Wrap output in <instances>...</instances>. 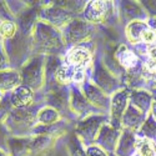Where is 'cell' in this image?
<instances>
[{"label":"cell","instance_id":"6da1fadb","mask_svg":"<svg viewBox=\"0 0 156 156\" xmlns=\"http://www.w3.org/2000/svg\"><path fill=\"white\" fill-rule=\"evenodd\" d=\"M31 53L34 55H60L66 44L60 29L37 20L30 35Z\"/></svg>","mask_w":156,"mask_h":156},{"label":"cell","instance_id":"7a4b0ae2","mask_svg":"<svg viewBox=\"0 0 156 156\" xmlns=\"http://www.w3.org/2000/svg\"><path fill=\"white\" fill-rule=\"evenodd\" d=\"M36 112L37 110L34 106L28 109H10L3 119L10 136L23 137L28 136L29 133L31 134V130L37 125Z\"/></svg>","mask_w":156,"mask_h":156},{"label":"cell","instance_id":"3957f363","mask_svg":"<svg viewBox=\"0 0 156 156\" xmlns=\"http://www.w3.org/2000/svg\"><path fill=\"white\" fill-rule=\"evenodd\" d=\"M45 56L33 55L19 69L21 76V85L39 91L45 86Z\"/></svg>","mask_w":156,"mask_h":156},{"label":"cell","instance_id":"277c9868","mask_svg":"<svg viewBox=\"0 0 156 156\" xmlns=\"http://www.w3.org/2000/svg\"><path fill=\"white\" fill-rule=\"evenodd\" d=\"M90 81L109 96L114 95L116 91L122 89V85H121V81L119 80V77L114 75L108 69V66L104 64V61L99 56L94 58V61L91 65Z\"/></svg>","mask_w":156,"mask_h":156},{"label":"cell","instance_id":"5b68a950","mask_svg":"<svg viewBox=\"0 0 156 156\" xmlns=\"http://www.w3.org/2000/svg\"><path fill=\"white\" fill-rule=\"evenodd\" d=\"M96 27L87 23L83 18H75L66 27L61 29V34L66 46H79L89 41V39L95 33Z\"/></svg>","mask_w":156,"mask_h":156},{"label":"cell","instance_id":"8992f818","mask_svg":"<svg viewBox=\"0 0 156 156\" xmlns=\"http://www.w3.org/2000/svg\"><path fill=\"white\" fill-rule=\"evenodd\" d=\"M105 122H109V116L106 115L104 114L89 115L86 118L77 121V124L75 125L74 134L79 137V140L83 142V145L87 147L90 145H94L100 129Z\"/></svg>","mask_w":156,"mask_h":156},{"label":"cell","instance_id":"52a82bcc","mask_svg":"<svg viewBox=\"0 0 156 156\" xmlns=\"http://www.w3.org/2000/svg\"><path fill=\"white\" fill-rule=\"evenodd\" d=\"M114 14H115L114 2L91 0V2L86 3V6L83 11V19L96 27L98 24H104L109 21Z\"/></svg>","mask_w":156,"mask_h":156},{"label":"cell","instance_id":"ba28073f","mask_svg":"<svg viewBox=\"0 0 156 156\" xmlns=\"http://www.w3.org/2000/svg\"><path fill=\"white\" fill-rule=\"evenodd\" d=\"M69 99H70V87L60 86L56 83L48 85L45 91V105L58 110L61 116L71 114L69 108Z\"/></svg>","mask_w":156,"mask_h":156},{"label":"cell","instance_id":"9c48e42d","mask_svg":"<svg viewBox=\"0 0 156 156\" xmlns=\"http://www.w3.org/2000/svg\"><path fill=\"white\" fill-rule=\"evenodd\" d=\"M76 16L77 15L68 11L66 9L59 6L56 3H51V4L41 8L40 12H39V20H41V21L51 25V27H54L56 29H60V30L64 27H66Z\"/></svg>","mask_w":156,"mask_h":156},{"label":"cell","instance_id":"30bf717a","mask_svg":"<svg viewBox=\"0 0 156 156\" xmlns=\"http://www.w3.org/2000/svg\"><path fill=\"white\" fill-rule=\"evenodd\" d=\"M130 94H131V90L127 87H122L119 91H116L114 95H111L110 110H109L110 112L109 124L118 130H122L121 120H122V115L130 102Z\"/></svg>","mask_w":156,"mask_h":156},{"label":"cell","instance_id":"8fae6325","mask_svg":"<svg viewBox=\"0 0 156 156\" xmlns=\"http://www.w3.org/2000/svg\"><path fill=\"white\" fill-rule=\"evenodd\" d=\"M81 93L84 94V96L86 98V100L89 101V104L91 105L94 109H96L100 114L108 112L110 110V99L111 96L106 95L104 91L95 86L90 80L86 79V81L80 86Z\"/></svg>","mask_w":156,"mask_h":156},{"label":"cell","instance_id":"7c38bea8","mask_svg":"<svg viewBox=\"0 0 156 156\" xmlns=\"http://www.w3.org/2000/svg\"><path fill=\"white\" fill-rule=\"evenodd\" d=\"M93 61H94V55L91 50L84 45L69 48L64 55V62L73 66L74 69L87 70L89 68H91Z\"/></svg>","mask_w":156,"mask_h":156},{"label":"cell","instance_id":"4fadbf2b","mask_svg":"<svg viewBox=\"0 0 156 156\" xmlns=\"http://www.w3.org/2000/svg\"><path fill=\"white\" fill-rule=\"evenodd\" d=\"M69 108L73 115H75L77 119H84L89 115L93 114H100L96 109H94L89 104L84 94L81 93L80 87L75 85L70 86V99H69Z\"/></svg>","mask_w":156,"mask_h":156},{"label":"cell","instance_id":"5bb4252c","mask_svg":"<svg viewBox=\"0 0 156 156\" xmlns=\"http://www.w3.org/2000/svg\"><path fill=\"white\" fill-rule=\"evenodd\" d=\"M120 135H121V130L115 129L109 122H105L101 126L94 145H98L102 150H105L108 154H114L116 145L119 142Z\"/></svg>","mask_w":156,"mask_h":156},{"label":"cell","instance_id":"9a60e30c","mask_svg":"<svg viewBox=\"0 0 156 156\" xmlns=\"http://www.w3.org/2000/svg\"><path fill=\"white\" fill-rule=\"evenodd\" d=\"M137 134L131 130L122 129L119 142L114 151L115 156H134L137 150Z\"/></svg>","mask_w":156,"mask_h":156},{"label":"cell","instance_id":"2e32d148","mask_svg":"<svg viewBox=\"0 0 156 156\" xmlns=\"http://www.w3.org/2000/svg\"><path fill=\"white\" fill-rule=\"evenodd\" d=\"M9 101L15 109L31 108L35 102V91L28 86L20 85L9 94Z\"/></svg>","mask_w":156,"mask_h":156},{"label":"cell","instance_id":"e0dca14e","mask_svg":"<svg viewBox=\"0 0 156 156\" xmlns=\"http://www.w3.org/2000/svg\"><path fill=\"white\" fill-rule=\"evenodd\" d=\"M146 120V114H144L142 111H140L136 106H134L133 104L129 102L127 109L125 110L124 115H122V129H127L131 130V131L136 133L140 130V127L142 126V124Z\"/></svg>","mask_w":156,"mask_h":156},{"label":"cell","instance_id":"ac0fdd59","mask_svg":"<svg viewBox=\"0 0 156 156\" xmlns=\"http://www.w3.org/2000/svg\"><path fill=\"white\" fill-rule=\"evenodd\" d=\"M114 58H115L116 62H118V65L124 71L131 70L140 64L139 56L135 54V51L129 49L125 44L119 45V48L116 49L114 53Z\"/></svg>","mask_w":156,"mask_h":156},{"label":"cell","instance_id":"d6986e66","mask_svg":"<svg viewBox=\"0 0 156 156\" xmlns=\"http://www.w3.org/2000/svg\"><path fill=\"white\" fill-rule=\"evenodd\" d=\"M21 85V76L19 70L9 69L0 73V94L8 95L12 90Z\"/></svg>","mask_w":156,"mask_h":156},{"label":"cell","instance_id":"ffe728a7","mask_svg":"<svg viewBox=\"0 0 156 156\" xmlns=\"http://www.w3.org/2000/svg\"><path fill=\"white\" fill-rule=\"evenodd\" d=\"M121 14L127 19L129 23L131 21H147L149 15L145 11V9L142 8L140 3L135 2H121Z\"/></svg>","mask_w":156,"mask_h":156},{"label":"cell","instance_id":"44dd1931","mask_svg":"<svg viewBox=\"0 0 156 156\" xmlns=\"http://www.w3.org/2000/svg\"><path fill=\"white\" fill-rule=\"evenodd\" d=\"M56 139V136L50 135H30V155L40 156L46 154L53 147Z\"/></svg>","mask_w":156,"mask_h":156},{"label":"cell","instance_id":"7402d4cb","mask_svg":"<svg viewBox=\"0 0 156 156\" xmlns=\"http://www.w3.org/2000/svg\"><path fill=\"white\" fill-rule=\"evenodd\" d=\"M152 100H154L152 95L144 89H135L130 94V104H133L134 106H136L144 114L151 111Z\"/></svg>","mask_w":156,"mask_h":156},{"label":"cell","instance_id":"603a6c76","mask_svg":"<svg viewBox=\"0 0 156 156\" xmlns=\"http://www.w3.org/2000/svg\"><path fill=\"white\" fill-rule=\"evenodd\" d=\"M30 136L15 137L10 136L8 140V155L9 156H28L30 155Z\"/></svg>","mask_w":156,"mask_h":156},{"label":"cell","instance_id":"cb8c5ba5","mask_svg":"<svg viewBox=\"0 0 156 156\" xmlns=\"http://www.w3.org/2000/svg\"><path fill=\"white\" fill-rule=\"evenodd\" d=\"M61 119H62V116L60 115V112L51 106L45 105L40 109H37V112H36L37 125H45V126L54 125V124L60 122Z\"/></svg>","mask_w":156,"mask_h":156},{"label":"cell","instance_id":"d4e9b609","mask_svg":"<svg viewBox=\"0 0 156 156\" xmlns=\"http://www.w3.org/2000/svg\"><path fill=\"white\" fill-rule=\"evenodd\" d=\"M146 29H149L147 21H131L127 23L125 28V35L126 39L133 43V44H139L141 43V35Z\"/></svg>","mask_w":156,"mask_h":156},{"label":"cell","instance_id":"484cf974","mask_svg":"<svg viewBox=\"0 0 156 156\" xmlns=\"http://www.w3.org/2000/svg\"><path fill=\"white\" fill-rule=\"evenodd\" d=\"M74 74H75V69L70 66V65L62 62V65L58 69L54 76V81L60 86L70 87L74 83Z\"/></svg>","mask_w":156,"mask_h":156},{"label":"cell","instance_id":"4316f807","mask_svg":"<svg viewBox=\"0 0 156 156\" xmlns=\"http://www.w3.org/2000/svg\"><path fill=\"white\" fill-rule=\"evenodd\" d=\"M137 135L140 137H145L151 140L152 142H156V120L151 114L147 116L145 122L140 127Z\"/></svg>","mask_w":156,"mask_h":156},{"label":"cell","instance_id":"83f0119b","mask_svg":"<svg viewBox=\"0 0 156 156\" xmlns=\"http://www.w3.org/2000/svg\"><path fill=\"white\" fill-rule=\"evenodd\" d=\"M139 136V135H137ZM139 156H156V149L155 144L145 137H140L137 139V150H136Z\"/></svg>","mask_w":156,"mask_h":156},{"label":"cell","instance_id":"f1b7e54d","mask_svg":"<svg viewBox=\"0 0 156 156\" xmlns=\"http://www.w3.org/2000/svg\"><path fill=\"white\" fill-rule=\"evenodd\" d=\"M19 33L16 21H2L0 23V37L3 41L10 40Z\"/></svg>","mask_w":156,"mask_h":156},{"label":"cell","instance_id":"f546056e","mask_svg":"<svg viewBox=\"0 0 156 156\" xmlns=\"http://www.w3.org/2000/svg\"><path fill=\"white\" fill-rule=\"evenodd\" d=\"M68 147H69L71 156H87L86 155V147L83 145V142L79 140V137H77L75 134H71V136L69 137Z\"/></svg>","mask_w":156,"mask_h":156},{"label":"cell","instance_id":"4dcf8cb0","mask_svg":"<svg viewBox=\"0 0 156 156\" xmlns=\"http://www.w3.org/2000/svg\"><path fill=\"white\" fill-rule=\"evenodd\" d=\"M0 20L2 21H15L16 16L12 12L8 2H0Z\"/></svg>","mask_w":156,"mask_h":156},{"label":"cell","instance_id":"1f68e13d","mask_svg":"<svg viewBox=\"0 0 156 156\" xmlns=\"http://www.w3.org/2000/svg\"><path fill=\"white\" fill-rule=\"evenodd\" d=\"M10 137V134L8 131L6 126L4 125V122L0 120V150H3L5 152H8V140Z\"/></svg>","mask_w":156,"mask_h":156},{"label":"cell","instance_id":"d6a6232c","mask_svg":"<svg viewBox=\"0 0 156 156\" xmlns=\"http://www.w3.org/2000/svg\"><path fill=\"white\" fill-rule=\"evenodd\" d=\"M12 109L11 104L9 101V94L8 95H2L0 94V120L3 121L4 116L9 112V110Z\"/></svg>","mask_w":156,"mask_h":156},{"label":"cell","instance_id":"836d02e7","mask_svg":"<svg viewBox=\"0 0 156 156\" xmlns=\"http://www.w3.org/2000/svg\"><path fill=\"white\" fill-rule=\"evenodd\" d=\"M9 69H11V65H10V61L6 54V50L4 48V44L2 43L0 44V73L9 70Z\"/></svg>","mask_w":156,"mask_h":156},{"label":"cell","instance_id":"e575fe53","mask_svg":"<svg viewBox=\"0 0 156 156\" xmlns=\"http://www.w3.org/2000/svg\"><path fill=\"white\" fill-rule=\"evenodd\" d=\"M156 41V34L154 33V30H151L150 28L146 29L144 33L141 35V43L145 44L147 46H151L154 45V43Z\"/></svg>","mask_w":156,"mask_h":156},{"label":"cell","instance_id":"d590c367","mask_svg":"<svg viewBox=\"0 0 156 156\" xmlns=\"http://www.w3.org/2000/svg\"><path fill=\"white\" fill-rule=\"evenodd\" d=\"M86 155L87 156H110L105 150H102L98 145H90L86 147Z\"/></svg>","mask_w":156,"mask_h":156},{"label":"cell","instance_id":"8d00e7d4","mask_svg":"<svg viewBox=\"0 0 156 156\" xmlns=\"http://www.w3.org/2000/svg\"><path fill=\"white\" fill-rule=\"evenodd\" d=\"M140 4L145 9L147 15H150V18L156 16V2H140Z\"/></svg>","mask_w":156,"mask_h":156},{"label":"cell","instance_id":"74e56055","mask_svg":"<svg viewBox=\"0 0 156 156\" xmlns=\"http://www.w3.org/2000/svg\"><path fill=\"white\" fill-rule=\"evenodd\" d=\"M147 59L150 61H156V45L147 46Z\"/></svg>","mask_w":156,"mask_h":156},{"label":"cell","instance_id":"f35d334b","mask_svg":"<svg viewBox=\"0 0 156 156\" xmlns=\"http://www.w3.org/2000/svg\"><path fill=\"white\" fill-rule=\"evenodd\" d=\"M146 83H147L152 89H156V74L147 76V77H146Z\"/></svg>","mask_w":156,"mask_h":156},{"label":"cell","instance_id":"ab89813d","mask_svg":"<svg viewBox=\"0 0 156 156\" xmlns=\"http://www.w3.org/2000/svg\"><path fill=\"white\" fill-rule=\"evenodd\" d=\"M147 25L151 30H154V33L156 34V16L155 18H149L147 20Z\"/></svg>","mask_w":156,"mask_h":156},{"label":"cell","instance_id":"60d3db41","mask_svg":"<svg viewBox=\"0 0 156 156\" xmlns=\"http://www.w3.org/2000/svg\"><path fill=\"white\" fill-rule=\"evenodd\" d=\"M154 118H155V120H156V96L154 98V100H152V105H151V112H150Z\"/></svg>","mask_w":156,"mask_h":156},{"label":"cell","instance_id":"b9f144b4","mask_svg":"<svg viewBox=\"0 0 156 156\" xmlns=\"http://www.w3.org/2000/svg\"><path fill=\"white\" fill-rule=\"evenodd\" d=\"M0 156H9V155H8V152H5V151H3V150H0Z\"/></svg>","mask_w":156,"mask_h":156},{"label":"cell","instance_id":"7bdbcfd3","mask_svg":"<svg viewBox=\"0 0 156 156\" xmlns=\"http://www.w3.org/2000/svg\"><path fill=\"white\" fill-rule=\"evenodd\" d=\"M3 43V40H2V37H0V44H2Z\"/></svg>","mask_w":156,"mask_h":156},{"label":"cell","instance_id":"ee69618b","mask_svg":"<svg viewBox=\"0 0 156 156\" xmlns=\"http://www.w3.org/2000/svg\"><path fill=\"white\" fill-rule=\"evenodd\" d=\"M110 156H115V155H114V154H110Z\"/></svg>","mask_w":156,"mask_h":156},{"label":"cell","instance_id":"f6af8a7d","mask_svg":"<svg viewBox=\"0 0 156 156\" xmlns=\"http://www.w3.org/2000/svg\"><path fill=\"white\" fill-rule=\"evenodd\" d=\"M154 144H155V149H156V142H154Z\"/></svg>","mask_w":156,"mask_h":156},{"label":"cell","instance_id":"bcb514c9","mask_svg":"<svg viewBox=\"0 0 156 156\" xmlns=\"http://www.w3.org/2000/svg\"><path fill=\"white\" fill-rule=\"evenodd\" d=\"M134 156H139V155H137V154H135V155H134Z\"/></svg>","mask_w":156,"mask_h":156},{"label":"cell","instance_id":"7dc6e473","mask_svg":"<svg viewBox=\"0 0 156 156\" xmlns=\"http://www.w3.org/2000/svg\"><path fill=\"white\" fill-rule=\"evenodd\" d=\"M0 23H2V20H0Z\"/></svg>","mask_w":156,"mask_h":156}]
</instances>
